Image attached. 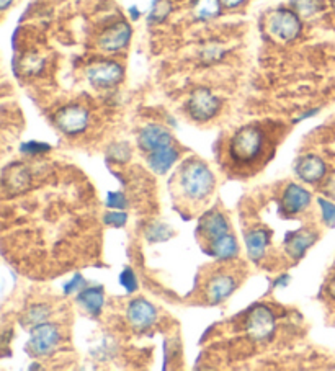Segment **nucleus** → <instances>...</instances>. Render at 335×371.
<instances>
[{"label":"nucleus","mask_w":335,"mask_h":371,"mask_svg":"<svg viewBox=\"0 0 335 371\" xmlns=\"http://www.w3.org/2000/svg\"><path fill=\"white\" fill-rule=\"evenodd\" d=\"M107 156H108V159L113 161V162H118V164H125V162H128L129 157H131L129 144H126V143L113 144Z\"/></svg>","instance_id":"obj_26"},{"label":"nucleus","mask_w":335,"mask_h":371,"mask_svg":"<svg viewBox=\"0 0 335 371\" xmlns=\"http://www.w3.org/2000/svg\"><path fill=\"white\" fill-rule=\"evenodd\" d=\"M13 3V0H0V10L6 12L8 7H10Z\"/></svg>","instance_id":"obj_36"},{"label":"nucleus","mask_w":335,"mask_h":371,"mask_svg":"<svg viewBox=\"0 0 335 371\" xmlns=\"http://www.w3.org/2000/svg\"><path fill=\"white\" fill-rule=\"evenodd\" d=\"M103 221H105V224L113 226V228H123V226L126 224V221H128V215L121 210L110 211L103 216Z\"/></svg>","instance_id":"obj_31"},{"label":"nucleus","mask_w":335,"mask_h":371,"mask_svg":"<svg viewBox=\"0 0 335 371\" xmlns=\"http://www.w3.org/2000/svg\"><path fill=\"white\" fill-rule=\"evenodd\" d=\"M270 246V233L266 229H252L246 234V247L252 262L259 264Z\"/></svg>","instance_id":"obj_18"},{"label":"nucleus","mask_w":335,"mask_h":371,"mask_svg":"<svg viewBox=\"0 0 335 371\" xmlns=\"http://www.w3.org/2000/svg\"><path fill=\"white\" fill-rule=\"evenodd\" d=\"M179 157V149H176L174 144H169V146L156 149V151L147 154V164L151 167V170L156 172L157 175H164L175 165Z\"/></svg>","instance_id":"obj_17"},{"label":"nucleus","mask_w":335,"mask_h":371,"mask_svg":"<svg viewBox=\"0 0 335 371\" xmlns=\"http://www.w3.org/2000/svg\"><path fill=\"white\" fill-rule=\"evenodd\" d=\"M332 6H334V10H335V0H332Z\"/></svg>","instance_id":"obj_38"},{"label":"nucleus","mask_w":335,"mask_h":371,"mask_svg":"<svg viewBox=\"0 0 335 371\" xmlns=\"http://www.w3.org/2000/svg\"><path fill=\"white\" fill-rule=\"evenodd\" d=\"M235 287H237V283H235L233 275L218 273L211 277L206 284V298L210 305H219V302L228 300L234 293Z\"/></svg>","instance_id":"obj_14"},{"label":"nucleus","mask_w":335,"mask_h":371,"mask_svg":"<svg viewBox=\"0 0 335 371\" xmlns=\"http://www.w3.org/2000/svg\"><path fill=\"white\" fill-rule=\"evenodd\" d=\"M277 329V319L269 306L257 305L248 311L246 319L247 336L255 342H266Z\"/></svg>","instance_id":"obj_6"},{"label":"nucleus","mask_w":335,"mask_h":371,"mask_svg":"<svg viewBox=\"0 0 335 371\" xmlns=\"http://www.w3.org/2000/svg\"><path fill=\"white\" fill-rule=\"evenodd\" d=\"M174 144V136L169 129H165L161 125H147L139 131L138 134V146L143 152L151 154L156 149Z\"/></svg>","instance_id":"obj_11"},{"label":"nucleus","mask_w":335,"mask_h":371,"mask_svg":"<svg viewBox=\"0 0 335 371\" xmlns=\"http://www.w3.org/2000/svg\"><path fill=\"white\" fill-rule=\"evenodd\" d=\"M198 233L211 242V241H215V239L230 233L229 221L223 212L212 210L210 212H206V215L200 219V224H198Z\"/></svg>","instance_id":"obj_16"},{"label":"nucleus","mask_w":335,"mask_h":371,"mask_svg":"<svg viewBox=\"0 0 335 371\" xmlns=\"http://www.w3.org/2000/svg\"><path fill=\"white\" fill-rule=\"evenodd\" d=\"M131 12H133V20H138V18H139L138 8H136V7H133V8H131Z\"/></svg>","instance_id":"obj_37"},{"label":"nucleus","mask_w":335,"mask_h":371,"mask_svg":"<svg viewBox=\"0 0 335 371\" xmlns=\"http://www.w3.org/2000/svg\"><path fill=\"white\" fill-rule=\"evenodd\" d=\"M221 105H223V103H221L219 97H216L210 89L200 87L193 90L192 95L188 97L187 113L193 121L206 123V121L212 120L218 115Z\"/></svg>","instance_id":"obj_4"},{"label":"nucleus","mask_w":335,"mask_h":371,"mask_svg":"<svg viewBox=\"0 0 335 371\" xmlns=\"http://www.w3.org/2000/svg\"><path fill=\"white\" fill-rule=\"evenodd\" d=\"M105 205L107 208H110V210H125V208H128V200H126L125 193L108 192Z\"/></svg>","instance_id":"obj_29"},{"label":"nucleus","mask_w":335,"mask_h":371,"mask_svg":"<svg viewBox=\"0 0 335 371\" xmlns=\"http://www.w3.org/2000/svg\"><path fill=\"white\" fill-rule=\"evenodd\" d=\"M266 151H269V138L259 125L242 126L229 139V159L230 164L237 169L259 165Z\"/></svg>","instance_id":"obj_1"},{"label":"nucleus","mask_w":335,"mask_h":371,"mask_svg":"<svg viewBox=\"0 0 335 371\" xmlns=\"http://www.w3.org/2000/svg\"><path fill=\"white\" fill-rule=\"evenodd\" d=\"M176 180H179L176 182L179 193H182L185 200L193 203L205 201L206 198L211 197L216 187L215 174L210 170V167L193 157L183 162L179 169Z\"/></svg>","instance_id":"obj_2"},{"label":"nucleus","mask_w":335,"mask_h":371,"mask_svg":"<svg viewBox=\"0 0 335 371\" xmlns=\"http://www.w3.org/2000/svg\"><path fill=\"white\" fill-rule=\"evenodd\" d=\"M126 319L134 330L144 332L156 324L157 309L151 301L144 300V298H136L126 307Z\"/></svg>","instance_id":"obj_9"},{"label":"nucleus","mask_w":335,"mask_h":371,"mask_svg":"<svg viewBox=\"0 0 335 371\" xmlns=\"http://www.w3.org/2000/svg\"><path fill=\"white\" fill-rule=\"evenodd\" d=\"M146 237L149 242H164L172 237V229L164 223H152L147 226Z\"/></svg>","instance_id":"obj_25"},{"label":"nucleus","mask_w":335,"mask_h":371,"mask_svg":"<svg viewBox=\"0 0 335 371\" xmlns=\"http://www.w3.org/2000/svg\"><path fill=\"white\" fill-rule=\"evenodd\" d=\"M311 205V193L298 183H289L282 197V210L284 215H300Z\"/></svg>","instance_id":"obj_12"},{"label":"nucleus","mask_w":335,"mask_h":371,"mask_svg":"<svg viewBox=\"0 0 335 371\" xmlns=\"http://www.w3.org/2000/svg\"><path fill=\"white\" fill-rule=\"evenodd\" d=\"M49 316H51V309L46 305H35L30 306L28 309L25 311V314L21 316V324L26 325V327H35V325L46 323Z\"/></svg>","instance_id":"obj_22"},{"label":"nucleus","mask_w":335,"mask_h":371,"mask_svg":"<svg viewBox=\"0 0 335 371\" xmlns=\"http://www.w3.org/2000/svg\"><path fill=\"white\" fill-rule=\"evenodd\" d=\"M210 253L218 260H233L239 253V244L233 234L228 233L210 242Z\"/></svg>","instance_id":"obj_20"},{"label":"nucleus","mask_w":335,"mask_h":371,"mask_svg":"<svg viewBox=\"0 0 335 371\" xmlns=\"http://www.w3.org/2000/svg\"><path fill=\"white\" fill-rule=\"evenodd\" d=\"M85 75H87L89 82L92 84L93 87L110 89L123 80L125 71L121 64H118L115 61H102L89 66Z\"/></svg>","instance_id":"obj_8"},{"label":"nucleus","mask_w":335,"mask_h":371,"mask_svg":"<svg viewBox=\"0 0 335 371\" xmlns=\"http://www.w3.org/2000/svg\"><path fill=\"white\" fill-rule=\"evenodd\" d=\"M77 302L84 307L89 314L98 316L105 306V291L102 287H85L77 295Z\"/></svg>","instance_id":"obj_19"},{"label":"nucleus","mask_w":335,"mask_h":371,"mask_svg":"<svg viewBox=\"0 0 335 371\" xmlns=\"http://www.w3.org/2000/svg\"><path fill=\"white\" fill-rule=\"evenodd\" d=\"M172 12L170 0H152L151 10L147 13V21L151 25L164 24Z\"/></svg>","instance_id":"obj_24"},{"label":"nucleus","mask_w":335,"mask_h":371,"mask_svg":"<svg viewBox=\"0 0 335 371\" xmlns=\"http://www.w3.org/2000/svg\"><path fill=\"white\" fill-rule=\"evenodd\" d=\"M294 172H296L298 177L305 183H318L325 177L327 165H325V162L319 156L306 154V156L300 157V161L296 162Z\"/></svg>","instance_id":"obj_13"},{"label":"nucleus","mask_w":335,"mask_h":371,"mask_svg":"<svg viewBox=\"0 0 335 371\" xmlns=\"http://www.w3.org/2000/svg\"><path fill=\"white\" fill-rule=\"evenodd\" d=\"M90 121L89 111L82 105H67L54 115V125L61 133L67 136H77L87 129Z\"/></svg>","instance_id":"obj_7"},{"label":"nucleus","mask_w":335,"mask_h":371,"mask_svg":"<svg viewBox=\"0 0 335 371\" xmlns=\"http://www.w3.org/2000/svg\"><path fill=\"white\" fill-rule=\"evenodd\" d=\"M84 288H85L84 277L80 273H75L74 278H72L71 282L64 287V293H66V295H72V293L80 291V289H84Z\"/></svg>","instance_id":"obj_32"},{"label":"nucleus","mask_w":335,"mask_h":371,"mask_svg":"<svg viewBox=\"0 0 335 371\" xmlns=\"http://www.w3.org/2000/svg\"><path fill=\"white\" fill-rule=\"evenodd\" d=\"M131 36H133V28L126 21H120L103 31L98 38V48L105 53H118L128 46Z\"/></svg>","instance_id":"obj_10"},{"label":"nucleus","mask_w":335,"mask_h":371,"mask_svg":"<svg viewBox=\"0 0 335 371\" xmlns=\"http://www.w3.org/2000/svg\"><path fill=\"white\" fill-rule=\"evenodd\" d=\"M221 3H223V7L226 8H237L246 3V0H221Z\"/></svg>","instance_id":"obj_33"},{"label":"nucleus","mask_w":335,"mask_h":371,"mask_svg":"<svg viewBox=\"0 0 335 371\" xmlns=\"http://www.w3.org/2000/svg\"><path fill=\"white\" fill-rule=\"evenodd\" d=\"M320 206V212H323V219L327 226H335V205L332 201L325 200V198H319L318 200Z\"/></svg>","instance_id":"obj_30"},{"label":"nucleus","mask_w":335,"mask_h":371,"mask_svg":"<svg viewBox=\"0 0 335 371\" xmlns=\"http://www.w3.org/2000/svg\"><path fill=\"white\" fill-rule=\"evenodd\" d=\"M221 8H223L221 0H194L192 12L197 20L208 21L218 17L221 13Z\"/></svg>","instance_id":"obj_21"},{"label":"nucleus","mask_w":335,"mask_h":371,"mask_svg":"<svg viewBox=\"0 0 335 371\" xmlns=\"http://www.w3.org/2000/svg\"><path fill=\"white\" fill-rule=\"evenodd\" d=\"M327 293H329V296L332 298V300H335V278L330 280V283L327 287Z\"/></svg>","instance_id":"obj_35"},{"label":"nucleus","mask_w":335,"mask_h":371,"mask_svg":"<svg viewBox=\"0 0 335 371\" xmlns=\"http://www.w3.org/2000/svg\"><path fill=\"white\" fill-rule=\"evenodd\" d=\"M120 284L128 293L138 291V288H139L138 278H136V273L131 269H125L123 271H121V273H120Z\"/></svg>","instance_id":"obj_27"},{"label":"nucleus","mask_w":335,"mask_h":371,"mask_svg":"<svg viewBox=\"0 0 335 371\" xmlns=\"http://www.w3.org/2000/svg\"><path fill=\"white\" fill-rule=\"evenodd\" d=\"M289 6L301 18H311L323 10V0H289Z\"/></svg>","instance_id":"obj_23"},{"label":"nucleus","mask_w":335,"mask_h":371,"mask_svg":"<svg viewBox=\"0 0 335 371\" xmlns=\"http://www.w3.org/2000/svg\"><path fill=\"white\" fill-rule=\"evenodd\" d=\"M20 151L26 154V156H39V154H46L51 151V146L44 143H38V141H28V143L21 144Z\"/></svg>","instance_id":"obj_28"},{"label":"nucleus","mask_w":335,"mask_h":371,"mask_svg":"<svg viewBox=\"0 0 335 371\" xmlns=\"http://www.w3.org/2000/svg\"><path fill=\"white\" fill-rule=\"evenodd\" d=\"M316 241H318L316 230L311 229L294 230V233H289L287 239H284V251H287V253L293 260H300L307 252V248L314 246Z\"/></svg>","instance_id":"obj_15"},{"label":"nucleus","mask_w":335,"mask_h":371,"mask_svg":"<svg viewBox=\"0 0 335 371\" xmlns=\"http://www.w3.org/2000/svg\"><path fill=\"white\" fill-rule=\"evenodd\" d=\"M289 283V277H288V275H282V277H280V278H277V280H275V282H273V287L275 288H280V287H287V284Z\"/></svg>","instance_id":"obj_34"},{"label":"nucleus","mask_w":335,"mask_h":371,"mask_svg":"<svg viewBox=\"0 0 335 371\" xmlns=\"http://www.w3.org/2000/svg\"><path fill=\"white\" fill-rule=\"evenodd\" d=\"M266 30L275 39L283 43L294 42L302 31L301 17L293 8H277L270 13Z\"/></svg>","instance_id":"obj_3"},{"label":"nucleus","mask_w":335,"mask_h":371,"mask_svg":"<svg viewBox=\"0 0 335 371\" xmlns=\"http://www.w3.org/2000/svg\"><path fill=\"white\" fill-rule=\"evenodd\" d=\"M59 342H61V332H59L57 325L46 320V323L31 327L26 350L31 356H48L56 350Z\"/></svg>","instance_id":"obj_5"}]
</instances>
